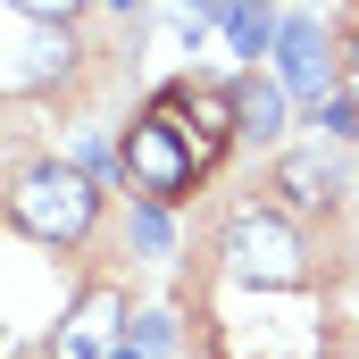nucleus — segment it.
<instances>
[{
    "label": "nucleus",
    "instance_id": "ddd939ff",
    "mask_svg": "<svg viewBox=\"0 0 359 359\" xmlns=\"http://www.w3.org/2000/svg\"><path fill=\"white\" fill-rule=\"evenodd\" d=\"M8 8H17V17H34V25H59V34H67V17H76L84 0H8Z\"/></svg>",
    "mask_w": 359,
    "mask_h": 359
},
{
    "label": "nucleus",
    "instance_id": "0eeeda50",
    "mask_svg": "<svg viewBox=\"0 0 359 359\" xmlns=\"http://www.w3.org/2000/svg\"><path fill=\"white\" fill-rule=\"evenodd\" d=\"M234 134H251V142L284 134V84L276 76H234Z\"/></svg>",
    "mask_w": 359,
    "mask_h": 359
},
{
    "label": "nucleus",
    "instance_id": "2eb2a0df",
    "mask_svg": "<svg viewBox=\"0 0 359 359\" xmlns=\"http://www.w3.org/2000/svg\"><path fill=\"white\" fill-rule=\"evenodd\" d=\"M109 359H142V351H134V343H117V351H109Z\"/></svg>",
    "mask_w": 359,
    "mask_h": 359
},
{
    "label": "nucleus",
    "instance_id": "6e6552de",
    "mask_svg": "<svg viewBox=\"0 0 359 359\" xmlns=\"http://www.w3.org/2000/svg\"><path fill=\"white\" fill-rule=\"evenodd\" d=\"M276 192H284L292 209H326V201H334V168H326L318 151H284V159H276Z\"/></svg>",
    "mask_w": 359,
    "mask_h": 359
},
{
    "label": "nucleus",
    "instance_id": "39448f33",
    "mask_svg": "<svg viewBox=\"0 0 359 359\" xmlns=\"http://www.w3.org/2000/svg\"><path fill=\"white\" fill-rule=\"evenodd\" d=\"M117 326H126V292L117 284H84L50 334V359H109L117 351Z\"/></svg>",
    "mask_w": 359,
    "mask_h": 359
},
{
    "label": "nucleus",
    "instance_id": "4468645a",
    "mask_svg": "<svg viewBox=\"0 0 359 359\" xmlns=\"http://www.w3.org/2000/svg\"><path fill=\"white\" fill-rule=\"evenodd\" d=\"M109 8H117V17H134V8H142V0H109Z\"/></svg>",
    "mask_w": 359,
    "mask_h": 359
},
{
    "label": "nucleus",
    "instance_id": "9b49d317",
    "mask_svg": "<svg viewBox=\"0 0 359 359\" xmlns=\"http://www.w3.org/2000/svg\"><path fill=\"white\" fill-rule=\"evenodd\" d=\"M134 351H142V359L176 351V318H168V309H151V318H134Z\"/></svg>",
    "mask_w": 359,
    "mask_h": 359
},
{
    "label": "nucleus",
    "instance_id": "f03ea898",
    "mask_svg": "<svg viewBox=\"0 0 359 359\" xmlns=\"http://www.w3.org/2000/svg\"><path fill=\"white\" fill-rule=\"evenodd\" d=\"M217 259H226L234 284H251V292H301L309 284V243L276 209H234L217 226Z\"/></svg>",
    "mask_w": 359,
    "mask_h": 359
},
{
    "label": "nucleus",
    "instance_id": "423d86ee",
    "mask_svg": "<svg viewBox=\"0 0 359 359\" xmlns=\"http://www.w3.org/2000/svg\"><path fill=\"white\" fill-rule=\"evenodd\" d=\"M168 109H176L184 142L201 159V176L217 168V151L234 142V84H168Z\"/></svg>",
    "mask_w": 359,
    "mask_h": 359
},
{
    "label": "nucleus",
    "instance_id": "9d476101",
    "mask_svg": "<svg viewBox=\"0 0 359 359\" xmlns=\"http://www.w3.org/2000/svg\"><path fill=\"white\" fill-rule=\"evenodd\" d=\"M309 117H318L334 142H359V92H334V100H326V109H309Z\"/></svg>",
    "mask_w": 359,
    "mask_h": 359
},
{
    "label": "nucleus",
    "instance_id": "f257e3e1",
    "mask_svg": "<svg viewBox=\"0 0 359 359\" xmlns=\"http://www.w3.org/2000/svg\"><path fill=\"white\" fill-rule=\"evenodd\" d=\"M92 217H100V184L84 168L42 159V168H25V176L8 184V226L25 243H42V251H76L92 234Z\"/></svg>",
    "mask_w": 359,
    "mask_h": 359
},
{
    "label": "nucleus",
    "instance_id": "dca6fc26",
    "mask_svg": "<svg viewBox=\"0 0 359 359\" xmlns=\"http://www.w3.org/2000/svg\"><path fill=\"white\" fill-rule=\"evenodd\" d=\"M351 84H359V42H351Z\"/></svg>",
    "mask_w": 359,
    "mask_h": 359
},
{
    "label": "nucleus",
    "instance_id": "f8f14e48",
    "mask_svg": "<svg viewBox=\"0 0 359 359\" xmlns=\"http://www.w3.org/2000/svg\"><path fill=\"white\" fill-rule=\"evenodd\" d=\"M134 243H142L151 259H168V209H151V201H142V209H134Z\"/></svg>",
    "mask_w": 359,
    "mask_h": 359
},
{
    "label": "nucleus",
    "instance_id": "20e7f679",
    "mask_svg": "<svg viewBox=\"0 0 359 359\" xmlns=\"http://www.w3.org/2000/svg\"><path fill=\"white\" fill-rule=\"evenodd\" d=\"M276 84L292 100H309V109L334 100V34L318 17H284V34H276Z\"/></svg>",
    "mask_w": 359,
    "mask_h": 359
},
{
    "label": "nucleus",
    "instance_id": "1a4fd4ad",
    "mask_svg": "<svg viewBox=\"0 0 359 359\" xmlns=\"http://www.w3.org/2000/svg\"><path fill=\"white\" fill-rule=\"evenodd\" d=\"M276 34H284V25H276V8H268V0H226V42H234L243 59L276 50Z\"/></svg>",
    "mask_w": 359,
    "mask_h": 359
},
{
    "label": "nucleus",
    "instance_id": "7ed1b4c3",
    "mask_svg": "<svg viewBox=\"0 0 359 359\" xmlns=\"http://www.w3.org/2000/svg\"><path fill=\"white\" fill-rule=\"evenodd\" d=\"M117 168H126V184L151 201V209H168V201H184L192 184H201V159H192V142H184L176 109H168V92L126 126V142H117Z\"/></svg>",
    "mask_w": 359,
    "mask_h": 359
}]
</instances>
